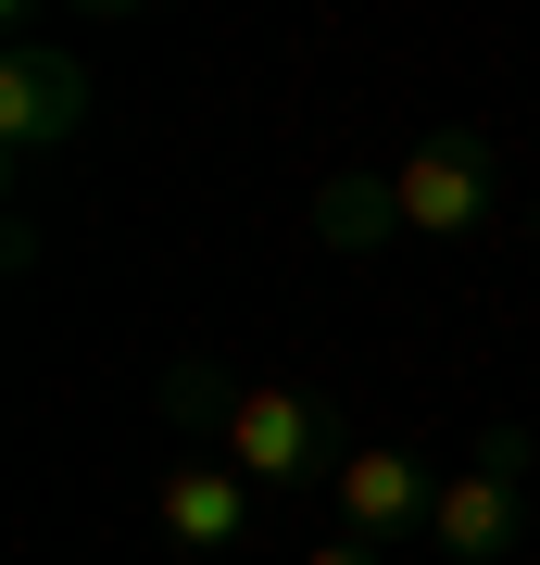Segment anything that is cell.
Instances as JSON below:
<instances>
[{"mask_svg": "<svg viewBox=\"0 0 540 565\" xmlns=\"http://www.w3.org/2000/svg\"><path fill=\"white\" fill-rule=\"evenodd\" d=\"M163 415L189 427V452H226L252 490H277V503H301V490L340 478V415L315 403V390H277V377H214V364H163Z\"/></svg>", "mask_w": 540, "mask_h": 565, "instance_id": "6da1fadb", "label": "cell"}, {"mask_svg": "<svg viewBox=\"0 0 540 565\" xmlns=\"http://www.w3.org/2000/svg\"><path fill=\"white\" fill-rule=\"evenodd\" d=\"M528 527H540V503H528V427H478V452L441 478L427 541H441V565H502Z\"/></svg>", "mask_w": 540, "mask_h": 565, "instance_id": "7a4b0ae2", "label": "cell"}, {"mask_svg": "<svg viewBox=\"0 0 540 565\" xmlns=\"http://www.w3.org/2000/svg\"><path fill=\"white\" fill-rule=\"evenodd\" d=\"M390 202H402V226H415V239H478L490 202H502V163H490V139L441 126V139H415V151L390 163Z\"/></svg>", "mask_w": 540, "mask_h": 565, "instance_id": "3957f363", "label": "cell"}, {"mask_svg": "<svg viewBox=\"0 0 540 565\" xmlns=\"http://www.w3.org/2000/svg\"><path fill=\"white\" fill-rule=\"evenodd\" d=\"M327 515H340V541L390 553V541H427V515H441V478H427L402 440H352L340 478H327Z\"/></svg>", "mask_w": 540, "mask_h": 565, "instance_id": "277c9868", "label": "cell"}, {"mask_svg": "<svg viewBox=\"0 0 540 565\" xmlns=\"http://www.w3.org/2000/svg\"><path fill=\"white\" fill-rule=\"evenodd\" d=\"M76 126H88V63L51 51V39H13V63H0V151L51 163Z\"/></svg>", "mask_w": 540, "mask_h": 565, "instance_id": "5b68a950", "label": "cell"}, {"mask_svg": "<svg viewBox=\"0 0 540 565\" xmlns=\"http://www.w3.org/2000/svg\"><path fill=\"white\" fill-rule=\"evenodd\" d=\"M252 503H264V490H252L226 452H177L163 490H151V515H163L177 553H240V541H252Z\"/></svg>", "mask_w": 540, "mask_h": 565, "instance_id": "8992f818", "label": "cell"}, {"mask_svg": "<svg viewBox=\"0 0 540 565\" xmlns=\"http://www.w3.org/2000/svg\"><path fill=\"white\" fill-rule=\"evenodd\" d=\"M315 239H327V252L402 239V202H390V177H327V189H315Z\"/></svg>", "mask_w": 540, "mask_h": 565, "instance_id": "52a82bcc", "label": "cell"}, {"mask_svg": "<svg viewBox=\"0 0 540 565\" xmlns=\"http://www.w3.org/2000/svg\"><path fill=\"white\" fill-rule=\"evenodd\" d=\"M301 565H390V553H364V541H340V527H327V541L301 553Z\"/></svg>", "mask_w": 540, "mask_h": 565, "instance_id": "ba28073f", "label": "cell"}, {"mask_svg": "<svg viewBox=\"0 0 540 565\" xmlns=\"http://www.w3.org/2000/svg\"><path fill=\"white\" fill-rule=\"evenodd\" d=\"M528 252H540V202H528Z\"/></svg>", "mask_w": 540, "mask_h": 565, "instance_id": "9c48e42d", "label": "cell"}]
</instances>
